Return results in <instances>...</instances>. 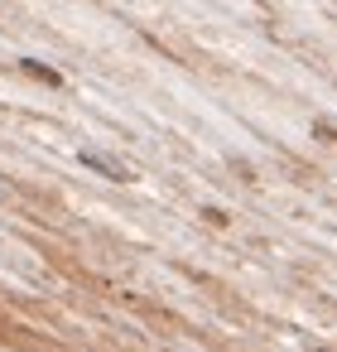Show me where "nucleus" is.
I'll use <instances>...</instances> for the list:
<instances>
[{
    "label": "nucleus",
    "instance_id": "obj_1",
    "mask_svg": "<svg viewBox=\"0 0 337 352\" xmlns=\"http://www.w3.org/2000/svg\"><path fill=\"white\" fill-rule=\"evenodd\" d=\"M82 164L97 169V174H106V179H116V184H130V179H135L130 164H121V160H111V155H102V150H82Z\"/></svg>",
    "mask_w": 337,
    "mask_h": 352
},
{
    "label": "nucleus",
    "instance_id": "obj_2",
    "mask_svg": "<svg viewBox=\"0 0 337 352\" xmlns=\"http://www.w3.org/2000/svg\"><path fill=\"white\" fill-rule=\"evenodd\" d=\"M20 73L25 78H34V82H44V87H63V73H54L49 63H39V58H25L20 63Z\"/></svg>",
    "mask_w": 337,
    "mask_h": 352
},
{
    "label": "nucleus",
    "instance_id": "obj_3",
    "mask_svg": "<svg viewBox=\"0 0 337 352\" xmlns=\"http://www.w3.org/2000/svg\"><path fill=\"white\" fill-rule=\"evenodd\" d=\"M313 135H318L323 145H332V150H337V121H313Z\"/></svg>",
    "mask_w": 337,
    "mask_h": 352
},
{
    "label": "nucleus",
    "instance_id": "obj_4",
    "mask_svg": "<svg viewBox=\"0 0 337 352\" xmlns=\"http://www.w3.org/2000/svg\"><path fill=\"white\" fill-rule=\"evenodd\" d=\"M202 217H207L212 227H226V212H222V208H202Z\"/></svg>",
    "mask_w": 337,
    "mask_h": 352
},
{
    "label": "nucleus",
    "instance_id": "obj_5",
    "mask_svg": "<svg viewBox=\"0 0 337 352\" xmlns=\"http://www.w3.org/2000/svg\"><path fill=\"white\" fill-rule=\"evenodd\" d=\"M318 352H327V347H318Z\"/></svg>",
    "mask_w": 337,
    "mask_h": 352
}]
</instances>
